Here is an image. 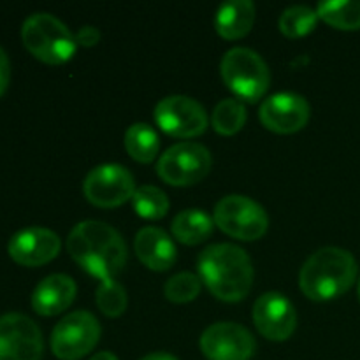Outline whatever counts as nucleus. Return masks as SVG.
Here are the masks:
<instances>
[{
    "label": "nucleus",
    "instance_id": "9d476101",
    "mask_svg": "<svg viewBox=\"0 0 360 360\" xmlns=\"http://www.w3.org/2000/svg\"><path fill=\"white\" fill-rule=\"evenodd\" d=\"M155 120L165 134L174 137H197L207 129V112L188 95H169L155 108Z\"/></svg>",
    "mask_w": 360,
    "mask_h": 360
},
{
    "label": "nucleus",
    "instance_id": "7c9ffc66",
    "mask_svg": "<svg viewBox=\"0 0 360 360\" xmlns=\"http://www.w3.org/2000/svg\"><path fill=\"white\" fill-rule=\"evenodd\" d=\"M357 294H359V301H360V280H359V287H357Z\"/></svg>",
    "mask_w": 360,
    "mask_h": 360
},
{
    "label": "nucleus",
    "instance_id": "5701e85b",
    "mask_svg": "<svg viewBox=\"0 0 360 360\" xmlns=\"http://www.w3.org/2000/svg\"><path fill=\"white\" fill-rule=\"evenodd\" d=\"M134 210L146 220H160L169 211V199L164 190L153 185H143L136 188L132 197Z\"/></svg>",
    "mask_w": 360,
    "mask_h": 360
},
{
    "label": "nucleus",
    "instance_id": "b1692460",
    "mask_svg": "<svg viewBox=\"0 0 360 360\" xmlns=\"http://www.w3.org/2000/svg\"><path fill=\"white\" fill-rule=\"evenodd\" d=\"M319 14L308 6H290L280 16L278 27L287 37H302L316 27Z\"/></svg>",
    "mask_w": 360,
    "mask_h": 360
},
{
    "label": "nucleus",
    "instance_id": "9b49d317",
    "mask_svg": "<svg viewBox=\"0 0 360 360\" xmlns=\"http://www.w3.org/2000/svg\"><path fill=\"white\" fill-rule=\"evenodd\" d=\"M44 352L37 323L21 313L0 316V360H41Z\"/></svg>",
    "mask_w": 360,
    "mask_h": 360
},
{
    "label": "nucleus",
    "instance_id": "dca6fc26",
    "mask_svg": "<svg viewBox=\"0 0 360 360\" xmlns=\"http://www.w3.org/2000/svg\"><path fill=\"white\" fill-rule=\"evenodd\" d=\"M136 255L148 269L167 271L174 266L176 245L165 231L158 227H143L134 239Z\"/></svg>",
    "mask_w": 360,
    "mask_h": 360
},
{
    "label": "nucleus",
    "instance_id": "f3484780",
    "mask_svg": "<svg viewBox=\"0 0 360 360\" xmlns=\"http://www.w3.org/2000/svg\"><path fill=\"white\" fill-rule=\"evenodd\" d=\"M76 283L67 274H49L35 287L32 308L42 316H55L65 311L76 297Z\"/></svg>",
    "mask_w": 360,
    "mask_h": 360
},
{
    "label": "nucleus",
    "instance_id": "6ab92c4d",
    "mask_svg": "<svg viewBox=\"0 0 360 360\" xmlns=\"http://www.w3.org/2000/svg\"><path fill=\"white\" fill-rule=\"evenodd\" d=\"M214 220L202 210H185L172 220V234L183 245H199L213 234Z\"/></svg>",
    "mask_w": 360,
    "mask_h": 360
},
{
    "label": "nucleus",
    "instance_id": "f03ea898",
    "mask_svg": "<svg viewBox=\"0 0 360 360\" xmlns=\"http://www.w3.org/2000/svg\"><path fill=\"white\" fill-rule=\"evenodd\" d=\"M199 276L211 294L225 302L243 301L253 287V266L238 245L217 243L199 255Z\"/></svg>",
    "mask_w": 360,
    "mask_h": 360
},
{
    "label": "nucleus",
    "instance_id": "ddd939ff",
    "mask_svg": "<svg viewBox=\"0 0 360 360\" xmlns=\"http://www.w3.org/2000/svg\"><path fill=\"white\" fill-rule=\"evenodd\" d=\"M253 322L267 340L285 341L297 327V313L287 295L280 292H267L255 301Z\"/></svg>",
    "mask_w": 360,
    "mask_h": 360
},
{
    "label": "nucleus",
    "instance_id": "20e7f679",
    "mask_svg": "<svg viewBox=\"0 0 360 360\" xmlns=\"http://www.w3.org/2000/svg\"><path fill=\"white\" fill-rule=\"evenodd\" d=\"M23 44L35 58L49 65L69 62L77 49L76 35L49 13H34L21 27Z\"/></svg>",
    "mask_w": 360,
    "mask_h": 360
},
{
    "label": "nucleus",
    "instance_id": "39448f33",
    "mask_svg": "<svg viewBox=\"0 0 360 360\" xmlns=\"http://www.w3.org/2000/svg\"><path fill=\"white\" fill-rule=\"evenodd\" d=\"M220 72L225 84L246 102H257L269 88V67L250 48L229 49L221 58Z\"/></svg>",
    "mask_w": 360,
    "mask_h": 360
},
{
    "label": "nucleus",
    "instance_id": "4be33fe9",
    "mask_svg": "<svg viewBox=\"0 0 360 360\" xmlns=\"http://www.w3.org/2000/svg\"><path fill=\"white\" fill-rule=\"evenodd\" d=\"M246 108L238 98H224L217 104L211 115V125L218 134L234 136L245 127Z\"/></svg>",
    "mask_w": 360,
    "mask_h": 360
},
{
    "label": "nucleus",
    "instance_id": "1a4fd4ad",
    "mask_svg": "<svg viewBox=\"0 0 360 360\" xmlns=\"http://www.w3.org/2000/svg\"><path fill=\"white\" fill-rule=\"evenodd\" d=\"M84 197L97 207H118L136 192L132 172L120 164H102L86 174Z\"/></svg>",
    "mask_w": 360,
    "mask_h": 360
},
{
    "label": "nucleus",
    "instance_id": "412c9836",
    "mask_svg": "<svg viewBox=\"0 0 360 360\" xmlns=\"http://www.w3.org/2000/svg\"><path fill=\"white\" fill-rule=\"evenodd\" d=\"M316 14L330 27L340 30H359L360 28V0H330L320 2Z\"/></svg>",
    "mask_w": 360,
    "mask_h": 360
},
{
    "label": "nucleus",
    "instance_id": "4468645a",
    "mask_svg": "<svg viewBox=\"0 0 360 360\" xmlns=\"http://www.w3.org/2000/svg\"><path fill=\"white\" fill-rule=\"evenodd\" d=\"M311 108L302 95L281 91L267 97L260 105V122L276 134H294L308 123Z\"/></svg>",
    "mask_w": 360,
    "mask_h": 360
},
{
    "label": "nucleus",
    "instance_id": "cd10ccee",
    "mask_svg": "<svg viewBox=\"0 0 360 360\" xmlns=\"http://www.w3.org/2000/svg\"><path fill=\"white\" fill-rule=\"evenodd\" d=\"M9 77H11L9 58H7L6 51L0 48V97L6 94L7 84H9Z\"/></svg>",
    "mask_w": 360,
    "mask_h": 360
},
{
    "label": "nucleus",
    "instance_id": "f257e3e1",
    "mask_svg": "<svg viewBox=\"0 0 360 360\" xmlns=\"http://www.w3.org/2000/svg\"><path fill=\"white\" fill-rule=\"evenodd\" d=\"M67 252L86 273L98 280L115 278L127 264V245L118 231L98 220L74 225L67 238Z\"/></svg>",
    "mask_w": 360,
    "mask_h": 360
},
{
    "label": "nucleus",
    "instance_id": "a211bd4d",
    "mask_svg": "<svg viewBox=\"0 0 360 360\" xmlns=\"http://www.w3.org/2000/svg\"><path fill=\"white\" fill-rule=\"evenodd\" d=\"M255 21V4L252 0H229L217 11L214 27L227 41L241 39L252 30Z\"/></svg>",
    "mask_w": 360,
    "mask_h": 360
},
{
    "label": "nucleus",
    "instance_id": "0eeeda50",
    "mask_svg": "<svg viewBox=\"0 0 360 360\" xmlns=\"http://www.w3.org/2000/svg\"><path fill=\"white\" fill-rule=\"evenodd\" d=\"M213 165L210 150L199 143L183 141L169 148L157 164V172L172 186L195 185L206 178Z\"/></svg>",
    "mask_w": 360,
    "mask_h": 360
},
{
    "label": "nucleus",
    "instance_id": "f8f14e48",
    "mask_svg": "<svg viewBox=\"0 0 360 360\" xmlns=\"http://www.w3.org/2000/svg\"><path fill=\"white\" fill-rule=\"evenodd\" d=\"M200 350L210 360H250L257 350V341L239 323L218 322L202 333Z\"/></svg>",
    "mask_w": 360,
    "mask_h": 360
},
{
    "label": "nucleus",
    "instance_id": "7ed1b4c3",
    "mask_svg": "<svg viewBox=\"0 0 360 360\" xmlns=\"http://www.w3.org/2000/svg\"><path fill=\"white\" fill-rule=\"evenodd\" d=\"M357 271V260L348 250L326 246L306 260L299 274V285L306 297L330 301L350 290Z\"/></svg>",
    "mask_w": 360,
    "mask_h": 360
},
{
    "label": "nucleus",
    "instance_id": "c85d7f7f",
    "mask_svg": "<svg viewBox=\"0 0 360 360\" xmlns=\"http://www.w3.org/2000/svg\"><path fill=\"white\" fill-rule=\"evenodd\" d=\"M141 360H178V359L171 354H165V352H155V354L146 355V357H143Z\"/></svg>",
    "mask_w": 360,
    "mask_h": 360
},
{
    "label": "nucleus",
    "instance_id": "c756f323",
    "mask_svg": "<svg viewBox=\"0 0 360 360\" xmlns=\"http://www.w3.org/2000/svg\"><path fill=\"white\" fill-rule=\"evenodd\" d=\"M90 360H118V357L115 354H111V352H98Z\"/></svg>",
    "mask_w": 360,
    "mask_h": 360
},
{
    "label": "nucleus",
    "instance_id": "6e6552de",
    "mask_svg": "<svg viewBox=\"0 0 360 360\" xmlns=\"http://www.w3.org/2000/svg\"><path fill=\"white\" fill-rule=\"evenodd\" d=\"M101 340V323L90 311L77 309L63 316L51 333V350L60 360H79Z\"/></svg>",
    "mask_w": 360,
    "mask_h": 360
},
{
    "label": "nucleus",
    "instance_id": "2eb2a0df",
    "mask_svg": "<svg viewBox=\"0 0 360 360\" xmlns=\"http://www.w3.org/2000/svg\"><path fill=\"white\" fill-rule=\"evenodd\" d=\"M62 248L58 234L46 227H28L9 239L7 252L20 266L37 267L55 259Z\"/></svg>",
    "mask_w": 360,
    "mask_h": 360
},
{
    "label": "nucleus",
    "instance_id": "aec40b11",
    "mask_svg": "<svg viewBox=\"0 0 360 360\" xmlns=\"http://www.w3.org/2000/svg\"><path fill=\"white\" fill-rule=\"evenodd\" d=\"M123 143H125L127 153L134 160L141 162V164L153 162L155 157L158 155V148H160L158 134L148 123H134V125H130L127 129Z\"/></svg>",
    "mask_w": 360,
    "mask_h": 360
},
{
    "label": "nucleus",
    "instance_id": "bb28decb",
    "mask_svg": "<svg viewBox=\"0 0 360 360\" xmlns=\"http://www.w3.org/2000/svg\"><path fill=\"white\" fill-rule=\"evenodd\" d=\"M101 41V32L97 30L95 27L91 25H84L77 30L76 34V42L77 44L84 46V48H90V46H95L97 42Z\"/></svg>",
    "mask_w": 360,
    "mask_h": 360
},
{
    "label": "nucleus",
    "instance_id": "393cba45",
    "mask_svg": "<svg viewBox=\"0 0 360 360\" xmlns=\"http://www.w3.org/2000/svg\"><path fill=\"white\" fill-rule=\"evenodd\" d=\"M95 302L105 316L115 319V316L125 313L129 299H127L125 288L115 278H108V280H102L98 283L97 292H95Z\"/></svg>",
    "mask_w": 360,
    "mask_h": 360
},
{
    "label": "nucleus",
    "instance_id": "a878e982",
    "mask_svg": "<svg viewBox=\"0 0 360 360\" xmlns=\"http://www.w3.org/2000/svg\"><path fill=\"white\" fill-rule=\"evenodd\" d=\"M164 294L172 302L193 301L200 294V278L192 273H178L167 280Z\"/></svg>",
    "mask_w": 360,
    "mask_h": 360
},
{
    "label": "nucleus",
    "instance_id": "423d86ee",
    "mask_svg": "<svg viewBox=\"0 0 360 360\" xmlns=\"http://www.w3.org/2000/svg\"><path fill=\"white\" fill-rule=\"evenodd\" d=\"M213 220L227 236L241 241H255L267 232L266 210L246 195H227L218 200Z\"/></svg>",
    "mask_w": 360,
    "mask_h": 360
}]
</instances>
